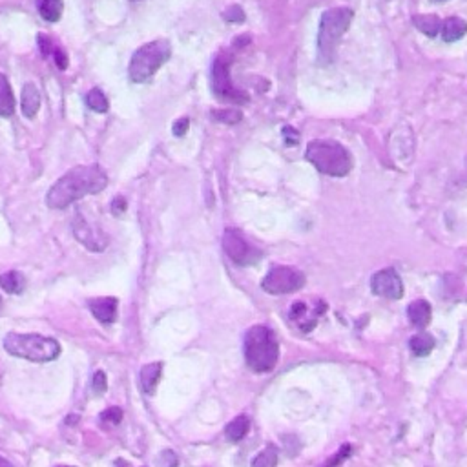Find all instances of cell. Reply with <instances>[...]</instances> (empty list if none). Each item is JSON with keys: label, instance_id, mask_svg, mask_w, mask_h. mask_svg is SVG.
<instances>
[{"label": "cell", "instance_id": "1", "mask_svg": "<svg viewBox=\"0 0 467 467\" xmlns=\"http://www.w3.org/2000/svg\"><path fill=\"white\" fill-rule=\"evenodd\" d=\"M108 186V176L99 164L75 166L55 181L46 195L49 208H68L86 195H95Z\"/></svg>", "mask_w": 467, "mask_h": 467}, {"label": "cell", "instance_id": "2", "mask_svg": "<svg viewBox=\"0 0 467 467\" xmlns=\"http://www.w3.org/2000/svg\"><path fill=\"white\" fill-rule=\"evenodd\" d=\"M305 157L317 172L331 177H344L353 170V155L341 142L331 139L310 141Z\"/></svg>", "mask_w": 467, "mask_h": 467}, {"label": "cell", "instance_id": "3", "mask_svg": "<svg viewBox=\"0 0 467 467\" xmlns=\"http://www.w3.org/2000/svg\"><path fill=\"white\" fill-rule=\"evenodd\" d=\"M243 353L248 369L254 372H269L278 363L279 345L269 327L256 325L245 334Z\"/></svg>", "mask_w": 467, "mask_h": 467}, {"label": "cell", "instance_id": "4", "mask_svg": "<svg viewBox=\"0 0 467 467\" xmlns=\"http://www.w3.org/2000/svg\"><path fill=\"white\" fill-rule=\"evenodd\" d=\"M354 11L351 8H331L323 11L317 31V55L323 62H332L338 46L353 23Z\"/></svg>", "mask_w": 467, "mask_h": 467}, {"label": "cell", "instance_id": "5", "mask_svg": "<svg viewBox=\"0 0 467 467\" xmlns=\"http://www.w3.org/2000/svg\"><path fill=\"white\" fill-rule=\"evenodd\" d=\"M6 353L35 363L53 362L61 356V345L57 339L42 334H8L4 338Z\"/></svg>", "mask_w": 467, "mask_h": 467}, {"label": "cell", "instance_id": "6", "mask_svg": "<svg viewBox=\"0 0 467 467\" xmlns=\"http://www.w3.org/2000/svg\"><path fill=\"white\" fill-rule=\"evenodd\" d=\"M170 55H172V46L164 39L152 40L148 44H142L141 48L135 49V53L132 55V61H130V80L135 84H141L152 79L157 73L159 68L170 59Z\"/></svg>", "mask_w": 467, "mask_h": 467}, {"label": "cell", "instance_id": "7", "mask_svg": "<svg viewBox=\"0 0 467 467\" xmlns=\"http://www.w3.org/2000/svg\"><path fill=\"white\" fill-rule=\"evenodd\" d=\"M230 64H232L230 55L226 53L217 55L214 66H212V90L221 101L232 102V104H245L250 97L245 90L233 86L232 79H230Z\"/></svg>", "mask_w": 467, "mask_h": 467}, {"label": "cell", "instance_id": "8", "mask_svg": "<svg viewBox=\"0 0 467 467\" xmlns=\"http://www.w3.org/2000/svg\"><path fill=\"white\" fill-rule=\"evenodd\" d=\"M303 272L292 269V267H274V269L265 276L263 283H261L265 291L274 296L291 294V292L303 289Z\"/></svg>", "mask_w": 467, "mask_h": 467}, {"label": "cell", "instance_id": "9", "mask_svg": "<svg viewBox=\"0 0 467 467\" xmlns=\"http://www.w3.org/2000/svg\"><path fill=\"white\" fill-rule=\"evenodd\" d=\"M223 248H225L226 256L236 265H241V267L257 263L263 257V252L257 250L256 247H252L250 243L243 238V233L236 229L225 230V233H223Z\"/></svg>", "mask_w": 467, "mask_h": 467}, {"label": "cell", "instance_id": "10", "mask_svg": "<svg viewBox=\"0 0 467 467\" xmlns=\"http://www.w3.org/2000/svg\"><path fill=\"white\" fill-rule=\"evenodd\" d=\"M71 230H73L77 241L83 243L84 247L92 252H104L108 243H110L108 236L99 226L88 223L80 214H77L73 223H71Z\"/></svg>", "mask_w": 467, "mask_h": 467}, {"label": "cell", "instance_id": "11", "mask_svg": "<svg viewBox=\"0 0 467 467\" xmlns=\"http://www.w3.org/2000/svg\"><path fill=\"white\" fill-rule=\"evenodd\" d=\"M370 291L387 300H400L404 296V283H401L400 274L394 269L380 270L370 279Z\"/></svg>", "mask_w": 467, "mask_h": 467}, {"label": "cell", "instance_id": "12", "mask_svg": "<svg viewBox=\"0 0 467 467\" xmlns=\"http://www.w3.org/2000/svg\"><path fill=\"white\" fill-rule=\"evenodd\" d=\"M117 307H119V300L114 296H104V298H92L88 301V309L93 314V317L97 322L110 325L117 320Z\"/></svg>", "mask_w": 467, "mask_h": 467}, {"label": "cell", "instance_id": "13", "mask_svg": "<svg viewBox=\"0 0 467 467\" xmlns=\"http://www.w3.org/2000/svg\"><path fill=\"white\" fill-rule=\"evenodd\" d=\"M20 108H23L24 117L33 119L40 110V93L33 83H26L20 95Z\"/></svg>", "mask_w": 467, "mask_h": 467}, {"label": "cell", "instance_id": "14", "mask_svg": "<svg viewBox=\"0 0 467 467\" xmlns=\"http://www.w3.org/2000/svg\"><path fill=\"white\" fill-rule=\"evenodd\" d=\"M440 33H442V39H444V42H447V44H451V42H456V40H460L462 37H466L467 23L460 17L445 18V23H442Z\"/></svg>", "mask_w": 467, "mask_h": 467}, {"label": "cell", "instance_id": "15", "mask_svg": "<svg viewBox=\"0 0 467 467\" xmlns=\"http://www.w3.org/2000/svg\"><path fill=\"white\" fill-rule=\"evenodd\" d=\"M407 317L418 329H425L431 322V305L425 300H416L409 305L407 309Z\"/></svg>", "mask_w": 467, "mask_h": 467}, {"label": "cell", "instance_id": "16", "mask_svg": "<svg viewBox=\"0 0 467 467\" xmlns=\"http://www.w3.org/2000/svg\"><path fill=\"white\" fill-rule=\"evenodd\" d=\"M161 375H163V363L155 362V363H148L141 369V387L146 394H154L155 389H157L159 380H161Z\"/></svg>", "mask_w": 467, "mask_h": 467}, {"label": "cell", "instance_id": "17", "mask_svg": "<svg viewBox=\"0 0 467 467\" xmlns=\"http://www.w3.org/2000/svg\"><path fill=\"white\" fill-rule=\"evenodd\" d=\"M15 114V95L11 84L6 79L4 73H0V117H13Z\"/></svg>", "mask_w": 467, "mask_h": 467}, {"label": "cell", "instance_id": "18", "mask_svg": "<svg viewBox=\"0 0 467 467\" xmlns=\"http://www.w3.org/2000/svg\"><path fill=\"white\" fill-rule=\"evenodd\" d=\"M0 289L8 294H23L26 289V278L18 270H9V272L0 276Z\"/></svg>", "mask_w": 467, "mask_h": 467}, {"label": "cell", "instance_id": "19", "mask_svg": "<svg viewBox=\"0 0 467 467\" xmlns=\"http://www.w3.org/2000/svg\"><path fill=\"white\" fill-rule=\"evenodd\" d=\"M413 24H415L416 30H420L423 35L427 37H437L442 30V20L440 17L437 15H429V13H422V15H415L413 17Z\"/></svg>", "mask_w": 467, "mask_h": 467}, {"label": "cell", "instance_id": "20", "mask_svg": "<svg viewBox=\"0 0 467 467\" xmlns=\"http://www.w3.org/2000/svg\"><path fill=\"white\" fill-rule=\"evenodd\" d=\"M37 9L46 23H59L62 17L64 2L62 0H37Z\"/></svg>", "mask_w": 467, "mask_h": 467}, {"label": "cell", "instance_id": "21", "mask_svg": "<svg viewBox=\"0 0 467 467\" xmlns=\"http://www.w3.org/2000/svg\"><path fill=\"white\" fill-rule=\"evenodd\" d=\"M248 431H250V418L241 415V416H236V418L226 425L225 437L229 438L230 442H241L243 438L247 437Z\"/></svg>", "mask_w": 467, "mask_h": 467}, {"label": "cell", "instance_id": "22", "mask_svg": "<svg viewBox=\"0 0 467 467\" xmlns=\"http://www.w3.org/2000/svg\"><path fill=\"white\" fill-rule=\"evenodd\" d=\"M409 348L415 356H427L435 348V338L431 334H416L409 339Z\"/></svg>", "mask_w": 467, "mask_h": 467}, {"label": "cell", "instance_id": "23", "mask_svg": "<svg viewBox=\"0 0 467 467\" xmlns=\"http://www.w3.org/2000/svg\"><path fill=\"white\" fill-rule=\"evenodd\" d=\"M86 104H88L90 110L97 111V114H106L108 108H110V102H108V97L104 95L101 88H92L86 95Z\"/></svg>", "mask_w": 467, "mask_h": 467}, {"label": "cell", "instance_id": "24", "mask_svg": "<svg viewBox=\"0 0 467 467\" xmlns=\"http://www.w3.org/2000/svg\"><path fill=\"white\" fill-rule=\"evenodd\" d=\"M278 466V449L274 445L265 447L256 459L252 460V467H276Z\"/></svg>", "mask_w": 467, "mask_h": 467}, {"label": "cell", "instance_id": "25", "mask_svg": "<svg viewBox=\"0 0 467 467\" xmlns=\"http://www.w3.org/2000/svg\"><path fill=\"white\" fill-rule=\"evenodd\" d=\"M102 425L106 427H115V425H119L121 420H123V409L121 407H110V409H106L104 413H101L99 416Z\"/></svg>", "mask_w": 467, "mask_h": 467}, {"label": "cell", "instance_id": "26", "mask_svg": "<svg viewBox=\"0 0 467 467\" xmlns=\"http://www.w3.org/2000/svg\"><path fill=\"white\" fill-rule=\"evenodd\" d=\"M212 117L225 124H236L243 119L241 111L238 110H212Z\"/></svg>", "mask_w": 467, "mask_h": 467}, {"label": "cell", "instance_id": "27", "mask_svg": "<svg viewBox=\"0 0 467 467\" xmlns=\"http://www.w3.org/2000/svg\"><path fill=\"white\" fill-rule=\"evenodd\" d=\"M108 389V380H106L104 370H95V375L92 378V391L95 394H102Z\"/></svg>", "mask_w": 467, "mask_h": 467}, {"label": "cell", "instance_id": "28", "mask_svg": "<svg viewBox=\"0 0 467 467\" xmlns=\"http://www.w3.org/2000/svg\"><path fill=\"white\" fill-rule=\"evenodd\" d=\"M351 451H353V447H351L348 444H345L344 447H341V449H339L338 453H336L334 456H332V459L329 460V462H327L323 467H338L339 463L344 462L345 459H348V456H351Z\"/></svg>", "mask_w": 467, "mask_h": 467}, {"label": "cell", "instance_id": "29", "mask_svg": "<svg viewBox=\"0 0 467 467\" xmlns=\"http://www.w3.org/2000/svg\"><path fill=\"white\" fill-rule=\"evenodd\" d=\"M37 40H39V48H40V53L44 55V57H49L53 53V49L57 48V44L53 42L51 37L44 35V33H40L39 37H37Z\"/></svg>", "mask_w": 467, "mask_h": 467}, {"label": "cell", "instance_id": "30", "mask_svg": "<svg viewBox=\"0 0 467 467\" xmlns=\"http://www.w3.org/2000/svg\"><path fill=\"white\" fill-rule=\"evenodd\" d=\"M223 18H225L226 23H243L245 20V11L239 6H230L223 13Z\"/></svg>", "mask_w": 467, "mask_h": 467}, {"label": "cell", "instance_id": "31", "mask_svg": "<svg viewBox=\"0 0 467 467\" xmlns=\"http://www.w3.org/2000/svg\"><path fill=\"white\" fill-rule=\"evenodd\" d=\"M51 57H53V61H55V64H57L59 70H66V68H68V55H66V51L61 48V46H57V48L53 49Z\"/></svg>", "mask_w": 467, "mask_h": 467}, {"label": "cell", "instance_id": "32", "mask_svg": "<svg viewBox=\"0 0 467 467\" xmlns=\"http://www.w3.org/2000/svg\"><path fill=\"white\" fill-rule=\"evenodd\" d=\"M188 126H190V119L188 117H181L179 121H176L174 123V135L176 137H183L186 132H188Z\"/></svg>", "mask_w": 467, "mask_h": 467}, {"label": "cell", "instance_id": "33", "mask_svg": "<svg viewBox=\"0 0 467 467\" xmlns=\"http://www.w3.org/2000/svg\"><path fill=\"white\" fill-rule=\"evenodd\" d=\"M177 463H179V460H177L174 451H163V454H161V467H177Z\"/></svg>", "mask_w": 467, "mask_h": 467}, {"label": "cell", "instance_id": "34", "mask_svg": "<svg viewBox=\"0 0 467 467\" xmlns=\"http://www.w3.org/2000/svg\"><path fill=\"white\" fill-rule=\"evenodd\" d=\"M124 210H126V199H124L123 195H117V198L111 201V214H114V216H121Z\"/></svg>", "mask_w": 467, "mask_h": 467}, {"label": "cell", "instance_id": "35", "mask_svg": "<svg viewBox=\"0 0 467 467\" xmlns=\"http://www.w3.org/2000/svg\"><path fill=\"white\" fill-rule=\"evenodd\" d=\"M283 139H285V142L289 146H296V142L300 141V135L296 133L294 128L286 126V128H283Z\"/></svg>", "mask_w": 467, "mask_h": 467}, {"label": "cell", "instance_id": "36", "mask_svg": "<svg viewBox=\"0 0 467 467\" xmlns=\"http://www.w3.org/2000/svg\"><path fill=\"white\" fill-rule=\"evenodd\" d=\"M0 467H15V466L9 462V460H6L4 456H0Z\"/></svg>", "mask_w": 467, "mask_h": 467}, {"label": "cell", "instance_id": "37", "mask_svg": "<svg viewBox=\"0 0 467 467\" xmlns=\"http://www.w3.org/2000/svg\"><path fill=\"white\" fill-rule=\"evenodd\" d=\"M432 2H444V0H432Z\"/></svg>", "mask_w": 467, "mask_h": 467}, {"label": "cell", "instance_id": "38", "mask_svg": "<svg viewBox=\"0 0 467 467\" xmlns=\"http://www.w3.org/2000/svg\"><path fill=\"white\" fill-rule=\"evenodd\" d=\"M57 467H71V466H57Z\"/></svg>", "mask_w": 467, "mask_h": 467}, {"label": "cell", "instance_id": "39", "mask_svg": "<svg viewBox=\"0 0 467 467\" xmlns=\"http://www.w3.org/2000/svg\"><path fill=\"white\" fill-rule=\"evenodd\" d=\"M0 307H2V300H0Z\"/></svg>", "mask_w": 467, "mask_h": 467}]
</instances>
